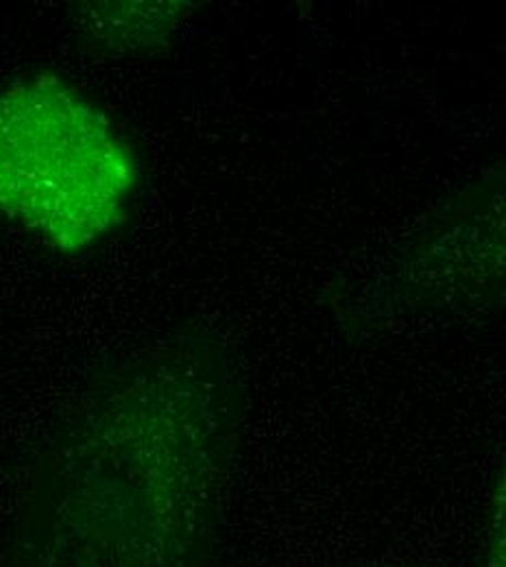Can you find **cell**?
I'll use <instances>...</instances> for the list:
<instances>
[{
    "instance_id": "cell-1",
    "label": "cell",
    "mask_w": 506,
    "mask_h": 567,
    "mask_svg": "<svg viewBox=\"0 0 506 567\" xmlns=\"http://www.w3.org/2000/svg\"><path fill=\"white\" fill-rule=\"evenodd\" d=\"M141 182L134 146L66 79L0 87V216L60 254H79L130 216Z\"/></svg>"
},
{
    "instance_id": "cell-3",
    "label": "cell",
    "mask_w": 506,
    "mask_h": 567,
    "mask_svg": "<svg viewBox=\"0 0 506 567\" xmlns=\"http://www.w3.org/2000/svg\"><path fill=\"white\" fill-rule=\"evenodd\" d=\"M485 567H506V472L492 504L489 546Z\"/></svg>"
},
{
    "instance_id": "cell-2",
    "label": "cell",
    "mask_w": 506,
    "mask_h": 567,
    "mask_svg": "<svg viewBox=\"0 0 506 567\" xmlns=\"http://www.w3.org/2000/svg\"><path fill=\"white\" fill-rule=\"evenodd\" d=\"M85 11L90 22L83 29L103 51L151 49L175 29L179 11L175 2H96Z\"/></svg>"
}]
</instances>
